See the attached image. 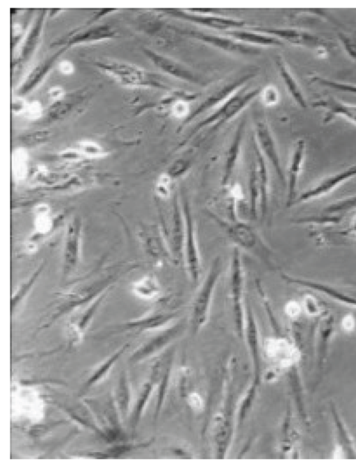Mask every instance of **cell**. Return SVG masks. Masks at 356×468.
I'll list each match as a JSON object with an SVG mask.
<instances>
[{
  "label": "cell",
  "mask_w": 356,
  "mask_h": 468,
  "mask_svg": "<svg viewBox=\"0 0 356 468\" xmlns=\"http://www.w3.org/2000/svg\"><path fill=\"white\" fill-rule=\"evenodd\" d=\"M261 90L260 88L250 89L248 91L246 88H241L225 102L213 110L211 114L200 121L179 144L178 148H182L187 145L202 130L209 128V132H214L231 121L260 94Z\"/></svg>",
  "instance_id": "6da1fadb"
},
{
  "label": "cell",
  "mask_w": 356,
  "mask_h": 468,
  "mask_svg": "<svg viewBox=\"0 0 356 468\" xmlns=\"http://www.w3.org/2000/svg\"><path fill=\"white\" fill-rule=\"evenodd\" d=\"M205 213L217 224L236 247L252 252L267 261L270 250L249 224L243 220H232L225 218L209 209L205 210Z\"/></svg>",
  "instance_id": "7a4b0ae2"
},
{
  "label": "cell",
  "mask_w": 356,
  "mask_h": 468,
  "mask_svg": "<svg viewBox=\"0 0 356 468\" xmlns=\"http://www.w3.org/2000/svg\"><path fill=\"white\" fill-rule=\"evenodd\" d=\"M222 262L217 257L211 262L195 294L191 305V324L198 332L208 321L214 293L222 273Z\"/></svg>",
  "instance_id": "3957f363"
},
{
  "label": "cell",
  "mask_w": 356,
  "mask_h": 468,
  "mask_svg": "<svg viewBox=\"0 0 356 468\" xmlns=\"http://www.w3.org/2000/svg\"><path fill=\"white\" fill-rule=\"evenodd\" d=\"M96 66L107 76L126 87L165 88L156 77L133 63L113 58L96 62Z\"/></svg>",
  "instance_id": "277c9868"
},
{
  "label": "cell",
  "mask_w": 356,
  "mask_h": 468,
  "mask_svg": "<svg viewBox=\"0 0 356 468\" xmlns=\"http://www.w3.org/2000/svg\"><path fill=\"white\" fill-rule=\"evenodd\" d=\"M229 296L238 335L243 338L245 322V273L240 249L234 247L230 259Z\"/></svg>",
  "instance_id": "5b68a950"
},
{
  "label": "cell",
  "mask_w": 356,
  "mask_h": 468,
  "mask_svg": "<svg viewBox=\"0 0 356 468\" xmlns=\"http://www.w3.org/2000/svg\"><path fill=\"white\" fill-rule=\"evenodd\" d=\"M184 217V238L182 261L190 280L195 283L201 275L202 259L197 241V230L191 207L186 196L181 199Z\"/></svg>",
  "instance_id": "8992f818"
},
{
  "label": "cell",
  "mask_w": 356,
  "mask_h": 468,
  "mask_svg": "<svg viewBox=\"0 0 356 468\" xmlns=\"http://www.w3.org/2000/svg\"><path fill=\"white\" fill-rule=\"evenodd\" d=\"M254 145L265 160L270 164L279 180L286 184V175L282 166L279 150L269 124L257 120L254 124Z\"/></svg>",
  "instance_id": "52a82bcc"
},
{
  "label": "cell",
  "mask_w": 356,
  "mask_h": 468,
  "mask_svg": "<svg viewBox=\"0 0 356 468\" xmlns=\"http://www.w3.org/2000/svg\"><path fill=\"white\" fill-rule=\"evenodd\" d=\"M163 10L172 16L185 21L207 28L225 30V31L243 29L246 25L245 22L240 19L222 16L219 14L197 13L191 10L189 8H164Z\"/></svg>",
  "instance_id": "ba28073f"
},
{
  "label": "cell",
  "mask_w": 356,
  "mask_h": 468,
  "mask_svg": "<svg viewBox=\"0 0 356 468\" xmlns=\"http://www.w3.org/2000/svg\"><path fill=\"white\" fill-rule=\"evenodd\" d=\"M356 177V163L323 178L312 187L298 194L292 206L325 196L348 180Z\"/></svg>",
  "instance_id": "9c48e42d"
},
{
  "label": "cell",
  "mask_w": 356,
  "mask_h": 468,
  "mask_svg": "<svg viewBox=\"0 0 356 468\" xmlns=\"http://www.w3.org/2000/svg\"><path fill=\"white\" fill-rule=\"evenodd\" d=\"M253 76L254 74L252 73L243 75L214 91L202 102L193 111H191L190 115L184 120H183L182 123L178 127L177 131L179 132L182 131L187 125L202 113L216 108L235 92L242 88L246 81Z\"/></svg>",
  "instance_id": "30bf717a"
},
{
  "label": "cell",
  "mask_w": 356,
  "mask_h": 468,
  "mask_svg": "<svg viewBox=\"0 0 356 468\" xmlns=\"http://www.w3.org/2000/svg\"><path fill=\"white\" fill-rule=\"evenodd\" d=\"M184 217L181 201L177 193L172 195L170 228L163 230L171 252L177 264L182 260L184 238Z\"/></svg>",
  "instance_id": "8fae6325"
},
{
  "label": "cell",
  "mask_w": 356,
  "mask_h": 468,
  "mask_svg": "<svg viewBox=\"0 0 356 468\" xmlns=\"http://www.w3.org/2000/svg\"><path fill=\"white\" fill-rule=\"evenodd\" d=\"M186 34L206 44L226 52L254 56L261 51V47L243 43L230 36L208 33L197 30H188Z\"/></svg>",
  "instance_id": "7c38bea8"
},
{
  "label": "cell",
  "mask_w": 356,
  "mask_h": 468,
  "mask_svg": "<svg viewBox=\"0 0 356 468\" xmlns=\"http://www.w3.org/2000/svg\"><path fill=\"white\" fill-rule=\"evenodd\" d=\"M305 155V142L303 139H299L293 145L287 167L286 175L287 207H291L298 195V181L303 167Z\"/></svg>",
  "instance_id": "4fadbf2b"
},
{
  "label": "cell",
  "mask_w": 356,
  "mask_h": 468,
  "mask_svg": "<svg viewBox=\"0 0 356 468\" xmlns=\"http://www.w3.org/2000/svg\"><path fill=\"white\" fill-rule=\"evenodd\" d=\"M245 127V120L242 119L236 128L232 141L225 153L220 179V184L223 188L231 184L230 181L241 159Z\"/></svg>",
  "instance_id": "5bb4252c"
},
{
  "label": "cell",
  "mask_w": 356,
  "mask_h": 468,
  "mask_svg": "<svg viewBox=\"0 0 356 468\" xmlns=\"http://www.w3.org/2000/svg\"><path fill=\"white\" fill-rule=\"evenodd\" d=\"M143 52L152 63L163 72L186 82L199 83L198 79L191 70L174 58L149 48H145Z\"/></svg>",
  "instance_id": "9a60e30c"
},
{
  "label": "cell",
  "mask_w": 356,
  "mask_h": 468,
  "mask_svg": "<svg viewBox=\"0 0 356 468\" xmlns=\"http://www.w3.org/2000/svg\"><path fill=\"white\" fill-rule=\"evenodd\" d=\"M314 108L325 111L323 122L327 123L336 117H341L356 125V105L333 97L323 98L312 103Z\"/></svg>",
  "instance_id": "2e32d148"
},
{
  "label": "cell",
  "mask_w": 356,
  "mask_h": 468,
  "mask_svg": "<svg viewBox=\"0 0 356 468\" xmlns=\"http://www.w3.org/2000/svg\"><path fill=\"white\" fill-rule=\"evenodd\" d=\"M230 36L243 43L255 47L280 46L284 42L270 34L253 29H238L225 31Z\"/></svg>",
  "instance_id": "e0dca14e"
},
{
  "label": "cell",
  "mask_w": 356,
  "mask_h": 468,
  "mask_svg": "<svg viewBox=\"0 0 356 468\" xmlns=\"http://www.w3.org/2000/svg\"><path fill=\"white\" fill-rule=\"evenodd\" d=\"M254 159L252 164L255 168L260 187L259 213L263 217L266 215L270 197V176L268 163L254 145Z\"/></svg>",
  "instance_id": "ac0fdd59"
},
{
  "label": "cell",
  "mask_w": 356,
  "mask_h": 468,
  "mask_svg": "<svg viewBox=\"0 0 356 468\" xmlns=\"http://www.w3.org/2000/svg\"><path fill=\"white\" fill-rule=\"evenodd\" d=\"M115 31L108 25H95L74 32L68 38L66 46L85 45L113 38Z\"/></svg>",
  "instance_id": "d6986e66"
},
{
  "label": "cell",
  "mask_w": 356,
  "mask_h": 468,
  "mask_svg": "<svg viewBox=\"0 0 356 468\" xmlns=\"http://www.w3.org/2000/svg\"><path fill=\"white\" fill-rule=\"evenodd\" d=\"M252 29L270 34L282 41L285 40L293 45L312 47L318 42L317 38L314 35L297 29L266 27H254Z\"/></svg>",
  "instance_id": "ffe728a7"
},
{
  "label": "cell",
  "mask_w": 356,
  "mask_h": 468,
  "mask_svg": "<svg viewBox=\"0 0 356 468\" xmlns=\"http://www.w3.org/2000/svg\"><path fill=\"white\" fill-rule=\"evenodd\" d=\"M79 226L74 223L67 232L65 252L63 275L69 276L73 273L79 259Z\"/></svg>",
  "instance_id": "44dd1931"
},
{
  "label": "cell",
  "mask_w": 356,
  "mask_h": 468,
  "mask_svg": "<svg viewBox=\"0 0 356 468\" xmlns=\"http://www.w3.org/2000/svg\"><path fill=\"white\" fill-rule=\"evenodd\" d=\"M63 49L35 66L27 74L17 88V93L25 94L34 89L46 76L55 60L62 53Z\"/></svg>",
  "instance_id": "7402d4cb"
},
{
  "label": "cell",
  "mask_w": 356,
  "mask_h": 468,
  "mask_svg": "<svg viewBox=\"0 0 356 468\" xmlns=\"http://www.w3.org/2000/svg\"><path fill=\"white\" fill-rule=\"evenodd\" d=\"M133 294L138 298L145 301H154L161 295L162 289L158 279L152 275H146L131 286Z\"/></svg>",
  "instance_id": "603a6c76"
},
{
  "label": "cell",
  "mask_w": 356,
  "mask_h": 468,
  "mask_svg": "<svg viewBox=\"0 0 356 468\" xmlns=\"http://www.w3.org/2000/svg\"><path fill=\"white\" fill-rule=\"evenodd\" d=\"M275 64L280 76L291 97L297 104L302 108H305L307 103L301 88L289 66L281 56H276Z\"/></svg>",
  "instance_id": "cb8c5ba5"
},
{
  "label": "cell",
  "mask_w": 356,
  "mask_h": 468,
  "mask_svg": "<svg viewBox=\"0 0 356 468\" xmlns=\"http://www.w3.org/2000/svg\"><path fill=\"white\" fill-rule=\"evenodd\" d=\"M45 13V12H42L38 15L26 36L24 38L19 51V60H26L35 50L40 40Z\"/></svg>",
  "instance_id": "d4e9b609"
},
{
  "label": "cell",
  "mask_w": 356,
  "mask_h": 468,
  "mask_svg": "<svg viewBox=\"0 0 356 468\" xmlns=\"http://www.w3.org/2000/svg\"><path fill=\"white\" fill-rule=\"evenodd\" d=\"M243 337L246 339L252 362L256 366L259 360V332L253 311L249 305H246Z\"/></svg>",
  "instance_id": "484cf974"
},
{
  "label": "cell",
  "mask_w": 356,
  "mask_h": 468,
  "mask_svg": "<svg viewBox=\"0 0 356 468\" xmlns=\"http://www.w3.org/2000/svg\"><path fill=\"white\" fill-rule=\"evenodd\" d=\"M356 209V195H353L330 204L324 209L325 216L316 222L336 223L343 216Z\"/></svg>",
  "instance_id": "4316f807"
},
{
  "label": "cell",
  "mask_w": 356,
  "mask_h": 468,
  "mask_svg": "<svg viewBox=\"0 0 356 468\" xmlns=\"http://www.w3.org/2000/svg\"><path fill=\"white\" fill-rule=\"evenodd\" d=\"M175 181L166 171L161 173L155 185V192L158 197L164 200L169 199L173 191Z\"/></svg>",
  "instance_id": "83f0119b"
},
{
  "label": "cell",
  "mask_w": 356,
  "mask_h": 468,
  "mask_svg": "<svg viewBox=\"0 0 356 468\" xmlns=\"http://www.w3.org/2000/svg\"><path fill=\"white\" fill-rule=\"evenodd\" d=\"M311 81L341 92L356 94V84L328 79L318 75L311 76Z\"/></svg>",
  "instance_id": "f1b7e54d"
},
{
  "label": "cell",
  "mask_w": 356,
  "mask_h": 468,
  "mask_svg": "<svg viewBox=\"0 0 356 468\" xmlns=\"http://www.w3.org/2000/svg\"><path fill=\"white\" fill-rule=\"evenodd\" d=\"M17 392L19 393V395H18V394L17 393V394L16 398L17 401L16 403L17 406V409L22 407V410L20 411V412L22 413L23 412V415H26L28 418H30V414H29V412H31L33 408L38 411L40 410L41 408L34 406L33 407V404L39 403L38 399L35 400L36 398H35L34 394L29 395L31 393L27 390L25 391L21 390Z\"/></svg>",
  "instance_id": "f546056e"
},
{
  "label": "cell",
  "mask_w": 356,
  "mask_h": 468,
  "mask_svg": "<svg viewBox=\"0 0 356 468\" xmlns=\"http://www.w3.org/2000/svg\"><path fill=\"white\" fill-rule=\"evenodd\" d=\"M41 268L35 271L29 277V280L24 282L17 289L16 292L13 295L12 297V305L13 307L15 305H18L20 301L26 298L28 293L31 291L33 285L35 282L38 275L40 273Z\"/></svg>",
  "instance_id": "4dcf8cb0"
},
{
  "label": "cell",
  "mask_w": 356,
  "mask_h": 468,
  "mask_svg": "<svg viewBox=\"0 0 356 468\" xmlns=\"http://www.w3.org/2000/svg\"><path fill=\"white\" fill-rule=\"evenodd\" d=\"M191 167V162L186 159H178L175 160L169 166L166 172L176 180L184 177L189 171Z\"/></svg>",
  "instance_id": "1f68e13d"
},
{
  "label": "cell",
  "mask_w": 356,
  "mask_h": 468,
  "mask_svg": "<svg viewBox=\"0 0 356 468\" xmlns=\"http://www.w3.org/2000/svg\"><path fill=\"white\" fill-rule=\"evenodd\" d=\"M262 104L268 107L276 106L280 99V94L277 88L270 84L261 89L259 94Z\"/></svg>",
  "instance_id": "d6a6232c"
},
{
  "label": "cell",
  "mask_w": 356,
  "mask_h": 468,
  "mask_svg": "<svg viewBox=\"0 0 356 468\" xmlns=\"http://www.w3.org/2000/svg\"><path fill=\"white\" fill-rule=\"evenodd\" d=\"M302 306L305 312L311 316H316L321 312L318 300L312 295H305L302 299Z\"/></svg>",
  "instance_id": "836d02e7"
},
{
  "label": "cell",
  "mask_w": 356,
  "mask_h": 468,
  "mask_svg": "<svg viewBox=\"0 0 356 468\" xmlns=\"http://www.w3.org/2000/svg\"><path fill=\"white\" fill-rule=\"evenodd\" d=\"M79 151L84 155L97 156L103 155V151L100 146L91 141H82L79 143Z\"/></svg>",
  "instance_id": "e575fe53"
},
{
  "label": "cell",
  "mask_w": 356,
  "mask_h": 468,
  "mask_svg": "<svg viewBox=\"0 0 356 468\" xmlns=\"http://www.w3.org/2000/svg\"><path fill=\"white\" fill-rule=\"evenodd\" d=\"M24 113L29 118L35 119L39 118L42 113V105L40 102L36 100L28 102Z\"/></svg>",
  "instance_id": "d590c367"
},
{
  "label": "cell",
  "mask_w": 356,
  "mask_h": 468,
  "mask_svg": "<svg viewBox=\"0 0 356 468\" xmlns=\"http://www.w3.org/2000/svg\"><path fill=\"white\" fill-rule=\"evenodd\" d=\"M302 306L296 300L288 301L284 306V311L286 315L291 318H296L299 316L301 312Z\"/></svg>",
  "instance_id": "8d00e7d4"
},
{
  "label": "cell",
  "mask_w": 356,
  "mask_h": 468,
  "mask_svg": "<svg viewBox=\"0 0 356 468\" xmlns=\"http://www.w3.org/2000/svg\"><path fill=\"white\" fill-rule=\"evenodd\" d=\"M48 95L54 102H57L64 98L65 90L62 86H54L48 90Z\"/></svg>",
  "instance_id": "74e56055"
},
{
  "label": "cell",
  "mask_w": 356,
  "mask_h": 468,
  "mask_svg": "<svg viewBox=\"0 0 356 468\" xmlns=\"http://www.w3.org/2000/svg\"><path fill=\"white\" fill-rule=\"evenodd\" d=\"M26 102L22 97H16L12 100V111L16 114L24 113L27 106Z\"/></svg>",
  "instance_id": "f35d334b"
},
{
  "label": "cell",
  "mask_w": 356,
  "mask_h": 468,
  "mask_svg": "<svg viewBox=\"0 0 356 468\" xmlns=\"http://www.w3.org/2000/svg\"><path fill=\"white\" fill-rule=\"evenodd\" d=\"M59 72L64 75H71L74 72V63L67 59L62 60L58 65Z\"/></svg>",
  "instance_id": "ab89813d"
},
{
  "label": "cell",
  "mask_w": 356,
  "mask_h": 468,
  "mask_svg": "<svg viewBox=\"0 0 356 468\" xmlns=\"http://www.w3.org/2000/svg\"><path fill=\"white\" fill-rule=\"evenodd\" d=\"M343 328L348 332L352 331L355 326V320L353 315H346L341 322Z\"/></svg>",
  "instance_id": "60d3db41"
},
{
  "label": "cell",
  "mask_w": 356,
  "mask_h": 468,
  "mask_svg": "<svg viewBox=\"0 0 356 468\" xmlns=\"http://www.w3.org/2000/svg\"><path fill=\"white\" fill-rule=\"evenodd\" d=\"M22 32V26L17 23L12 26V44L14 45L15 40H18Z\"/></svg>",
  "instance_id": "b9f144b4"
},
{
  "label": "cell",
  "mask_w": 356,
  "mask_h": 468,
  "mask_svg": "<svg viewBox=\"0 0 356 468\" xmlns=\"http://www.w3.org/2000/svg\"><path fill=\"white\" fill-rule=\"evenodd\" d=\"M348 233L356 237V213L354 215L348 229Z\"/></svg>",
  "instance_id": "7bdbcfd3"
}]
</instances>
